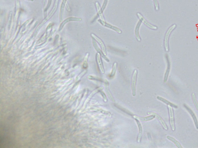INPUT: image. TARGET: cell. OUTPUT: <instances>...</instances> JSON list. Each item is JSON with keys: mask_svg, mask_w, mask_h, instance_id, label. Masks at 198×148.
Returning <instances> with one entry per match:
<instances>
[{"mask_svg": "<svg viewBox=\"0 0 198 148\" xmlns=\"http://www.w3.org/2000/svg\"><path fill=\"white\" fill-rule=\"evenodd\" d=\"M59 3V0H55L54 4L52 10L50 11L48 15L42 21V23L38 27L36 31H35V33H34V35H36V33H38V31L42 27L43 25H44L46 22H47L52 17V16L54 14L55 12L56 11L57 9Z\"/></svg>", "mask_w": 198, "mask_h": 148, "instance_id": "6da1fadb", "label": "cell"}, {"mask_svg": "<svg viewBox=\"0 0 198 148\" xmlns=\"http://www.w3.org/2000/svg\"><path fill=\"white\" fill-rule=\"evenodd\" d=\"M176 24H173L167 30L164 36V49L165 51L168 52L169 51V40L170 36L171 33L176 29Z\"/></svg>", "mask_w": 198, "mask_h": 148, "instance_id": "7a4b0ae2", "label": "cell"}, {"mask_svg": "<svg viewBox=\"0 0 198 148\" xmlns=\"http://www.w3.org/2000/svg\"><path fill=\"white\" fill-rule=\"evenodd\" d=\"M168 110L169 115L170 125L172 130L173 131H175V126L173 109L172 107L170 105H168Z\"/></svg>", "mask_w": 198, "mask_h": 148, "instance_id": "3957f363", "label": "cell"}, {"mask_svg": "<svg viewBox=\"0 0 198 148\" xmlns=\"http://www.w3.org/2000/svg\"><path fill=\"white\" fill-rule=\"evenodd\" d=\"M165 58L167 63V68L164 76V83H166L167 81L170 72L171 67L170 60V57L168 55V54H166Z\"/></svg>", "mask_w": 198, "mask_h": 148, "instance_id": "277c9868", "label": "cell"}, {"mask_svg": "<svg viewBox=\"0 0 198 148\" xmlns=\"http://www.w3.org/2000/svg\"><path fill=\"white\" fill-rule=\"evenodd\" d=\"M183 107H184L185 109L186 110L188 111V112H189V114H190V116H191V118H192L193 120L196 128L197 130H198V120L195 113L193 111L192 109H191L189 106L187 105V104H184Z\"/></svg>", "mask_w": 198, "mask_h": 148, "instance_id": "5b68a950", "label": "cell"}, {"mask_svg": "<svg viewBox=\"0 0 198 148\" xmlns=\"http://www.w3.org/2000/svg\"><path fill=\"white\" fill-rule=\"evenodd\" d=\"M137 74V70H135L132 75V85H131L132 94L133 96H135L136 95V85Z\"/></svg>", "mask_w": 198, "mask_h": 148, "instance_id": "8992f818", "label": "cell"}, {"mask_svg": "<svg viewBox=\"0 0 198 148\" xmlns=\"http://www.w3.org/2000/svg\"><path fill=\"white\" fill-rule=\"evenodd\" d=\"M137 15L139 17V18L140 19V20L141 21V22L144 23L145 25L148 27L150 29L153 30H157L158 29V27L156 26L152 25L151 24L149 23L148 21H146V20H145V18L142 16L141 14L140 13L137 12Z\"/></svg>", "mask_w": 198, "mask_h": 148, "instance_id": "52a82bcc", "label": "cell"}, {"mask_svg": "<svg viewBox=\"0 0 198 148\" xmlns=\"http://www.w3.org/2000/svg\"><path fill=\"white\" fill-rule=\"evenodd\" d=\"M98 15L99 16L100 20L101 21V24L103 26H104L106 23V21L104 18L103 14V11L102 10V8H101L100 4L98 2H96L95 3Z\"/></svg>", "mask_w": 198, "mask_h": 148, "instance_id": "ba28073f", "label": "cell"}, {"mask_svg": "<svg viewBox=\"0 0 198 148\" xmlns=\"http://www.w3.org/2000/svg\"><path fill=\"white\" fill-rule=\"evenodd\" d=\"M82 19L81 18H76V17H71L66 18L65 20L62 21V23H61V25L59 26V31L60 32V31L62 30V29L64 27V26L68 22H70V21H80Z\"/></svg>", "mask_w": 198, "mask_h": 148, "instance_id": "9c48e42d", "label": "cell"}, {"mask_svg": "<svg viewBox=\"0 0 198 148\" xmlns=\"http://www.w3.org/2000/svg\"><path fill=\"white\" fill-rule=\"evenodd\" d=\"M92 45H93V47H94V49H95L97 51L98 53H100V55L102 57L103 59H104L105 61H107V62H110V60H109L107 57H106V56L104 54L103 51H102V50H100V49L99 48V47H98L96 41L95 40V39H94L93 37H92Z\"/></svg>", "mask_w": 198, "mask_h": 148, "instance_id": "30bf717a", "label": "cell"}, {"mask_svg": "<svg viewBox=\"0 0 198 148\" xmlns=\"http://www.w3.org/2000/svg\"><path fill=\"white\" fill-rule=\"evenodd\" d=\"M91 36H92V37H93L94 39H95V40L100 45L101 48H102V51H103L104 54L105 56L107 55L106 47H105V45L104 44V43L102 40V39H100L99 37H98L97 36H96L95 34H93V33H91Z\"/></svg>", "mask_w": 198, "mask_h": 148, "instance_id": "8fae6325", "label": "cell"}, {"mask_svg": "<svg viewBox=\"0 0 198 148\" xmlns=\"http://www.w3.org/2000/svg\"><path fill=\"white\" fill-rule=\"evenodd\" d=\"M147 114H148V115H152H152H155V116L156 117V118L158 120V121H159L160 123H161L163 128L166 130H168L167 125L165 122H164V120L162 118H161L160 115H158V114H157L156 113H155V112H147Z\"/></svg>", "mask_w": 198, "mask_h": 148, "instance_id": "7c38bea8", "label": "cell"}, {"mask_svg": "<svg viewBox=\"0 0 198 148\" xmlns=\"http://www.w3.org/2000/svg\"><path fill=\"white\" fill-rule=\"evenodd\" d=\"M133 117L134 119H137V120H139L140 122H147L152 120L153 119H154L156 117L155 116V115L152 114V115H149L148 116L145 117H140L139 116H137L133 115Z\"/></svg>", "mask_w": 198, "mask_h": 148, "instance_id": "4fadbf2b", "label": "cell"}, {"mask_svg": "<svg viewBox=\"0 0 198 148\" xmlns=\"http://www.w3.org/2000/svg\"><path fill=\"white\" fill-rule=\"evenodd\" d=\"M135 120L136 121L139 129V134L137 138V142L140 143L141 141L142 135H143V126H142L139 120H138L137 119H135Z\"/></svg>", "mask_w": 198, "mask_h": 148, "instance_id": "5bb4252c", "label": "cell"}, {"mask_svg": "<svg viewBox=\"0 0 198 148\" xmlns=\"http://www.w3.org/2000/svg\"><path fill=\"white\" fill-rule=\"evenodd\" d=\"M104 88H105V92H106V94L108 96L109 98L113 102H115L116 101H115L109 89L108 82V80H106V79H105V80H104Z\"/></svg>", "mask_w": 198, "mask_h": 148, "instance_id": "9a60e30c", "label": "cell"}, {"mask_svg": "<svg viewBox=\"0 0 198 148\" xmlns=\"http://www.w3.org/2000/svg\"><path fill=\"white\" fill-rule=\"evenodd\" d=\"M96 60L98 66L102 74L105 73V69H104V66H103V62H102V59L101 58V55L100 53H97L96 55Z\"/></svg>", "mask_w": 198, "mask_h": 148, "instance_id": "2e32d148", "label": "cell"}, {"mask_svg": "<svg viewBox=\"0 0 198 148\" xmlns=\"http://www.w3.org/2000/svg\"><path fill=\"white\" fill-rule=\"evenodd\" d=\"M66 3L67 0H62L61 3L60 11V21L61 22L63 21L64 9L66 6Z\"/></svg>", "mask_w": 198, "mask_h": 148, "instance_id": "e0dca14e", "label": "cell"}, {"mask_svg": "<svg viewBox=\"0 0 198 148\" xmlns=\"http://www.w3.org/2000/svg\"><path fill=\"white\" fill-rule=\"evenodd\" d=\"M156 98L157 99H158V100L170 106L172 108H176V109L178 108V107L177 105H175V104L171 102L170 101H169L167 100L165 98H163V97H161V96H157Z\"/></svg>", "mask_w": 198, "mask_h": 148, "instance_id": "ac0fdd59", "label": "cell"}, {"mask_svg": "<svg viewBox=\"0 0 198 148\" xmlns=\"http://www.w3.org/2000/svg\"><path fill=\"white\" fill-rule=\"evenodd\" d=\"M141 23V21L140 20V21L137 22V24L135 30V37H136V39H137L138 41L139 42L141 41V39L140 36L139 32L140 27Z\"/></svg>", "mask_w": 198, "mask_h": 148, "instance_id": "d6986e66", "label": "cell"}, {"mask_svg": "<svg viewBox=\"0 0 198 148\" xmlns=\"http://www.w3.org/2000/svg\"><path fill=\"white\" fill-rule=\"evenodd\" d=\"M20 8V3L19 0H16L15 15V21L17 22L18 16L19 15Z\"/></svg>", "mask_w": 198, "mask_h": 148, "instance_id": "ffe728a7", "label": "cell"}, {"mask_svg": "<svg viewBox=\"0 0 198 148\" xmlns=\"http://www.w3.org/2000/svg\"><path fill=\"white\" fill-rule=\"evenodd\" d=\"M167 138L168 140H170V141H172L173 142V143H174L176 145V146L178 148H182L183 147L182 146L181 144H180V143L179 141H178L175 138H173V137H171L170 136H167L166 137Z\"/></svg>", "mask_w": 198, "mask_h": 148, "instance_id": "44dd1931", "label": "cell"}, {"mask_svg": "<svg viewBox=\"0 0 198 148\" xmlns=\"http://www.w3.org/2000/svg\"><path fill=\"white\" fill-rule=\"evenodd\" d=\"M104 26L106 27L109 28L111 29L114 30L116 32H117V33H119V34H121L122 33V32L120 29H119L117 27L111 25V24H110L106 23H105V25H104Z\"/></svg>", "mask_w": 198, "mask_h": 148, "instance_id": "7402d4cb", "label": "cell"}, {"mask_svg": "<svg viewBox=\"0 0 198 148\" xmlns=\"http://www.w3.org/2000/svg\"><path fill=\"white\" fill-rule=\"evenodd\" d=\"M92 111H95V112H96L103 114H105V115H107L108 116L110 117H112V114H111L110 113L108 112L107 111H105V110H103V109H97V108H96V109H93V110H92Z\"/></svg>", "mask_w": 198, "mask_h": 148, "instance_id": "603a6c76", "label": "cell"}, {"mask_svg": "<svg viewBox=\"0 0 198 148\" xmlns=\"http://www.w3.org/2000/svg\"><path fill=\"white\" fill-rule=\"evenodd\" d=\"M89 55V53H87L86 54L84 58L83 64V66L84 68H86L88 67V61Z\"/></svg>", "mask_w": 198, "mask_h": 148, "instance_id": "cb8c5ba5", "label": "cell"}, {"mask_svg": "<svg viewBox=\"0 0 198 148\" xmlns=\"http://www.w3.org/2000/svg\"><path fill=\"white\" fill-rule=\"evenodd\" d=\"M116 105V107H117L118 108H119V109H121V110H122V111H123V112L128 114H129L130 115L132 116H133V114L132 113V112H131V111H129V110H127V109H126L125 108H123V107H120V106H119V105Z\"/></svg>", "mask_w": 198, "mask_h": 148, "instance_id": "d4e9b609", "label": "cell"}, {"mask_svg": "<svg viewBox=\"0 0 198 148\" xmlns=\"http://www.w3.org/2000/svg\"><path fill=\"white\" fill-rule=\"evenodd\" d=\"M117 63L116 62H115L114 63V65H113V69L112 70L111 74L110 77H114L115 75L116 74V70H117Z\"/></svg>", "mask_w": 198, "mask_h": 148, "instance_id": "484cf974", "label": "cell"}, {"mask_svg": "<svg viewBox=\"0 0 198 148\" xmlns=\"http://www.w3.org/2000/svg\"><path fill=\"white\" fill-rule=\"evenodd\" d=\"M192 98L193 101V103H194L195 106L198 111V102L197 101L196 97L195 94L194 93H192Z\"/></svg>", "mask_w": 198, "mask_h": 148, "instance_id": "4316f807", "label": "cell"}, {"mask_svg": "<svg viewBox=\"0 0 198 148\" xmlns=\"http://www.w3.org/2000/svg\"><path fill=\"white\" fill-rule=\"evenodd\" d=\"M154 3L155 9L156 11H158L159 10V5L158 4V0H153Z\"/></svg>", "mask_w": 198, "mask_h": 148, "instance_id": "83f0119b", "label": "cell"}, {"mask_svg": "<svg viewBox=\"0 0 198 148\" xmlns=\"http://www.w3.org/2000/svg\"><path fill=\"white\" fill-rule=\"evenodd\" d=\"M108 1V0H104V3H103L102 7V10L103 12L105 10V9L106 8V6H107Z\"/></svg>", "mask_w": 198, "mask_h": 148, "instance_id": "f1b7e54d", "label": "cell"}, {"mask_svg": "<svg viewBox=\"0 0 198 148\" xmlns=\"http://www.w3.org/2000/svg\"><path fill=\"white\" fill-rule=\"evenodd\" d=\"M51 2H52V0H48L47 7H46L45 10H44V12H47V11L48 10V9H49L50 7V6H51Z\"/></svg>", "mask_w": 198, "mask_h": 148, "instance_id": "f546056e", "label": "cell"}, {"mask_svg": "<svg viewBox=\"0 0 198 148\" xmlns=\"http://www.w3.org/2000/svg\"><path fill=\"white\" fill-rule=\"evenodd\" d=\"M88 79H90V80H97L101 81H102V80L100 79V78H97V77H94V76H88Z\"/></svg>", "mask_w": 198, "mask_h": 148, "instance_id": "4dcf8cb0", "label": "cell"}, {"mask_svg": "<svg viewBox=\"0 0 198 148\" xmlns=\"http://www.w3.org/2000/svg\"><path fill=\"white\" fill-rule=\"evenodd\" d=\"M100 92L101 95H102V97H103L104 101L105 102H107V99L106 94H105V93H104V92L102 91H100Z\"/></svg>", "mask_w": 198, "mask_h": 148, "instance_id": "1f68e13d", "label": "cell"}, {"mask_svg": "<svg viewBox=\"0 0 198 148\" xmlns=\"http://www.w3.org/2000/svg\"><path fill=\"white\" fill-rule=\"evenodd\" d=\"M86 72L87 70L84 71L83 72H82L78 76V77H77V79H76V81H78V80H79L85 74H86Z\"/></svg>", "mask_w": 198, "mask_h": 148, "instance_id": "d6a6232c", "label": "cell"}, {"mask_svg": "<svg viewBox=\"0 0 198 148\" xmlns=\"http://www.w3.org/2000/svg\"><path fill=\"white\" fill-rule=\"evenodd\" d=\"M26 1H29L31 2L34 1V0H26Z\"/></svg>", "mask_w": 198, "mask_h": 148, "instance_id": "836d02e7", "label": "cell"}]
</instances>
